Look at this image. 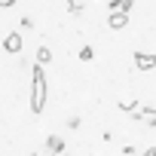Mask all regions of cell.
I'll return each mask as SVG.
<instances>
[{
  "instance_id": "8fae6325",
  "label": "cell",
  "mask_w": 156,
  "mask_h": 156,
  "mask_svg": "<svg viewBox=\"0 0 156 156\" xmlns=\"http://www.w3.org/2000/svg\"><path fill=\"white\" fill-rule=\"evenodd\" d=\"M144 119H147V126H153V129H156V113H147Z\"/></svg>"
},
{
  "instance_id": "7a4b0ae2",
  "label": "cell",
  "mask_w": 156,
  "mask_h": 156,
  "mask_svg": "<svg viewBox=\"0 0 156 156\" xmlns=\"http://www.w3.org/2000/svg\"><path fill=\"white\" fill-rule=\"evenodd\" d=\"M135 67H138V70H153V67H156V55H150V52H135Z\"/></svg>"
},
{
  "instance_id": "6da1fadb",
  "label": "cell",
  "mask_w": 156,
  "mask_h": 156,
  "mask_svg": "<svg viewBox=\"0 0 156 156\" xmlns=\"http://www.w3.org/2000/svg\"><path fill=\"white\" fill-rule=\"evenodd\" d=\"M43 107H46V73H43V64H34V73H31V110L43 113Z\"/></svg>"
},
{
  "instance_id": "ba28073f",
  "label": "cell",
  "mask_w": 156,
  "mask_h": 156,
  "mask_svg": "<svg viewBox=\"0 0 156 156\" xmlns=\"http://www.w3.org/2000/svg\"><path fill=\"white\" fill-rule=\"evenodd\" d=\"M67 9H70L73 16H80V12H83V6H80V0H67Z\"/></svg>"
},
{
  "instance_id": "30bf717a",
  "label": "cell",
  "mask_w": 156,
  "mask_h": 156,
  "mask_svg": "<svg viewBox=\"0 0 156 156\" xmlns=\"http://www.w3.org/2000/svg\"><path fill=\"white\" fill-rule=\"evenodd\" d=\"M132 6H135V0H122V12H132Z\"/></svg>"
},
{
  "instance_id": "5b68a950",
  "label": "cell",
  "mask_w": 156,
  "mask_h": 156,
  "mask_svg": "<svg viewBox=\"0 0 156 156\" xmlns=\"http://www.w3.org/2000/svg\"><path fill=\"white\" fill-rule=\"evenodd\" d=\"M46 147H49V153H55V156H58V153L64 150V141H61L58 135H49V138H46Z\"/></svg>"
},
{
  "instance_id": "7c38bea8",
  "label": "cell",
  "mask_w": 156,
  "mask_h": 156,
  "mask_svg": "<svg viewBox=\"0 0 156 156\" xmlns=\"http://www.w3.org/2000/svg\"><path fill=\"white\" fill-rule=\"evenodd\" d=\"M144 156H156V147H147V150H144Z\"/></svg>"
},
{
  "instance_id": "8992f818",
  "label": "cell",
  "mask_w": 156,
  "mask_h": 156,
  "mask_svg": "<svg viewBox=\"0 0 156 156\" xmlns=\"http://www.w3.org/2000/svg\"><path fill=\"white\" fill-rule=\"evenodd\" d=\"M49 61H52V52H49L46 46H40V49H37V64H49Z\"/></svg>"
},
{
  "instance_id": "277c9868",
  "label": "cell",
  "mask_w": 156,
  "mask_h": 156,
  "mask_svg": "<svg viewBox=\"0 0 156 156\" xmlns=\"http://www.w3.org/2000/svg\"><path fill=\"white\" fill-rule=\"evenodd\" d=\"M107 25H110L113 31H122V28L129 25V12H110V16H107Z\"/></svg>"
},
{
  "instance_id": "9c48e42d",
  "label": "cell",
  "mask_w": 156,
  "mask_h": 156,
  "mask_svg": "<svg viewBox=\"0 0 156 156\" xmlns=\"http://www.w3.org/2000/svg\"><path fill=\"white\" fill-rule=\"evenodd\" d=\"M107 9H110V12H122V0H110Z\"/></svg>"
},
{
  "instance_id": "5bb4252c",
  "label": "cell",
  "mask_w": 156,
  "mask_h": 156,
  "mask_svg": "<svg viewBox=\"0 0 156 156\" xmlns=\"http://www.w3.org/2000/svg\"><path fill=\"white\" fill-rule=\"evenodd\" d=\"M31 156H34V153H31Z\"/></svg>"
},
{
  "instance_id": "4fadbf2b",
  "label": "cell",
  "mask_w": 156,
  "mask_h": 156,
  "mask_svg": "<svg viewBox=\"0 0 156 156\" xmlns=\"http://www.w3.org/2000/svg\"><path fill=\"white\" fill-rule=\"evenodd\" d=\"M12 3H16V0H0V6H3V9H6V6H12Z\"/></svg>"
},
{
  "instance_id": "52a82bcc",
  "label": "cell",
  "mask_w": 156,
  "mask_h": 156,
  "mask_svg": "<svg viewBox=\"0 0 156 156\" xmlns=\"http://www.w3.org/2000/svg\"><path fill=\"white\" fill-rule=\"evenodd\" d=\"M80 58H83V61H92V58H95V49H92V46H83V49H80Z\"/></svg>"
},
{
  "instance_id": "3957f363",
  "label": "cell",
  "mask_w": 156,
  "mask_h": 156,
  "mask_svg": "<svg viewBox=\"0 0 156 156\" xmlns=\"http://www.w3.org/2000/svg\"><path fill=\"white\" fill-rule=\"evenodd\" d=\"M3 49H6V52H12V55H16V52H22V34H12V31H9V34L3 37Z\"/></svg>"
}]
</instances>
